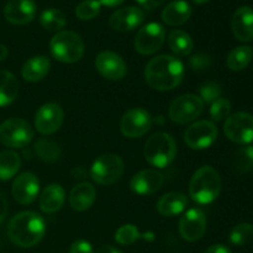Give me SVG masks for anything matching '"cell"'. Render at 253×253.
<instances>
[{
  "label": "cell",
  "instance_id": "obj_1",
  "mask_svg": "<svg viewBox=\"0 0 253 253\" xmlns=\"http://www.w3.org/2000/svg\"><path fill=\"white\" fill-rule=\"evenodd\" d=\"M184 77V66L170 54H160L147 63L145 68V81L152 89L160 91L173 90Z\"/></svg>",
  "mask_w": 253,
  "mask_h": 253
},
{
  "label": "cell",
  "instance_id": "obj_2",
  "mask_svg": "<svg viewBox=\"0 0 253 253\" xmlns=\"http://www.w3.org/2000/svg\"><path fill=\"white\" fill-rule=\"evenodd\" d=\"M46 222L43 217L35 211H21L15 215L7 225V235L12 244L29 249L43 239Z\"/></svg>",
  "mask_w": 253,
  "mask_h": 253
},
{
  "label": "cell",
  "instance_id": "obj_3",
  "mask_svg": "<svg viewBox=\"0 0 253 253\" xmlns=\"http://www.w3.org/2000/svg\"><path fill=\"white\" fill-rule=\"evenodd\" d=\"M221 192V178L211 166H203L193 174L189 183V195L198 204H210Z\"/></svg>",
  "mask_w": 253,
  "mask_h": 253
},
{
  "label": "cell",
  "instance_id": "obj_4",
  "mask_svg": "<svg viewBox=\"0 0 253 253\" xmlns=\"http://www.w3.org/2000/svg\"><path fill=\"white\" fill-rule=\"evenodd\" d=\"M145 158L150 165L165 168L174 161L177 156V143L167 132H156L145 143Z\"/></svg>",
  "mask_w": 253,
  "mask_h": 253
},
{
  "label": "cell",
  "instance_id": "obj_5",
  "mask_svg": "<svg viewBox=\"0 0 253 253\" xmlns=\"http://www.w3.org/2000/svg\"><path fill=\"white\" fill-rule=\"evenodd\" d=\"M49 51L53 58L62 63H74L83 57L85 44L74 31H59L49 42Z\"/></svg>",
  "mask_w": 253,
  "mask_h": 253
},
{
  "label": "cell",
  "instance_id": "obj_6",
  "mask_svg": "<svg viewBox=\"0 0 253 253\" xmlns=\"http://www.w3.org/2000/svg\"><path fill=\"white\" fill-rule=\"evenodd\" d=\"M124 161L114 153L101 155L94 161L90 168L91 179L100 185H111L124 174Z\"/></svg>",
  "mask_w": 253,
  "mask_h": 253
},
{
  "label": "cell",
  "instance_id": "obj_7",
  "mask_svg": "<svg viewBox=\"0 0 253 253\" xmlns=\"http://www.w3.org/2000/svg\"><path fill=\"white\" fill-rule=\"evenodd\" d=\"M32 138H34V130L24 119L12 118L0 125V142L6 147H26Z\"/></svg>",
  "mask_w": 253,
  "mask_h": 253
},
{
  "label": "cell",
  "instance_id": "obj_8",
  "mask_svg": "<svg viewBox=\"0 0 253 253\" xmlns=\"http://www.w3.org/2000/svg\"><path fill=\"white\" fill-rule=\"evenodd\" d=\"M204 110V101L195 94H184L170 103L168 116L175 124H188L199 118Z\"/></svg>",
  "mask_w": 253,
  "mask_h": 253
},
{
  "label": "cell",
  "instance_id": "obj_9",
  "mask_svg": "<svg viewBox=\"0 0 253 253\" xmlns=\"http://www.w3.org/2000/svg\"><path fill=\"white\" fill-rule=\"evenodd\" d=\"M224 132L235 143L249 145L253 142V115L245 111L232 114L225 121Z\"/></svg>",
  "mask_w": 253,
  "mask_h": 253
},
{
  "label": "cell",
  "instance_id": "obj_10",
  "mask_svg": "<svg viewBox=\"0 0 253 253\" xmlns=\"http://www.w3.org/2000/svg\"><path fill=\"white\" fill-rule=\"evenodd\" d=\"M166 41L165 27L158 22H150L145 25L135 37V49L140 54H153L162 48Z\"/></svg>",
  "mask_w": 253,
  "mask_h": 253
},
{
  "label": "cell",
  "instance_id": "obj_11",
  "mask_svg": "<svg viewBox=\"0 0 253 253\" xmlns=\"http://www.w3.org/2000/svg\"><path fill=\"white\" fill-rule=\"evenodd\" d=\"M152 118L142 108H132L126 111L120 121V130L128 138H138L150 131Z\"/></svg>",
  "mask_w": 253,
  "mask_h": 253
},
{
  "label": "cell",
  "instance_id": "obj_12",
  "mask_svg": "<svg viewBox=\"0 0 253 253\" xmlns=\"http://www.w3.org/2000/svg\"><path fill=\"white\" fill-rule=\"evenodd\" d=\"M217 138V127L208 120L192 124L184 132V141L192 150H205Z\"/></svg>",
  "mask_w": 253,
  "mask_h": 253
},
{
  "label": "cell",
  "instance_id": "obj_13",
  "mask_svg": "<svg viewBox=\"0 0 253 253\" xmlns=\"http://www.w3.org/2000/svg\"><path fill=\"white\" fill-rule=\"evenodd\" d=\"M64 114L56 103H47L40 106L35 115V128L41 135H52L61 128Z\"/></svg>",
  "mask_w": 253,
  "mask_h": 253
},
{
  "label": "cell",
  "instance_id": "obj_14",
  "mask_svg": "<svg viewBox=\"0 0 253 253\" xmlns=\"http://www.w3.org/2000/svg\"><path fill=\"white\" fill-rule=\"evenodd\" d=\"M207 231V217L199 208H192L183 214L179 221V234L185 241L195 242Z\"/></svg>",
  "mask_w": 253,
  "mask_h": 253
},
{
  "label": "cell",
  "instance_id": "obj_15",
  "mask_svg": "<svg viewBox=\"0 0 253 253\" xmlns=\"http://www.w3.org/2000/svg\"><path fill=\"white\" fill-rule=\"evenodd\" d=\"M96 71L104 78L110 81H120L127 73V66L120 54L111 51H104L95 58Z\"/></svg>",
  "mask_w": 253,
  "mask_h": 253
},
{
  "label": "cell",
  "instance_id": "obj_16",
  "mask_svg": "<svg viewBox=\"0 0 253 253\" xmlns=\"http://www.w3.org/2000/svg\"><path fill=\"white\" fill-rule=\"evenodd\" d=\"M40 193L39 178L31 172H24L15 178L11 187L14 199L21 205H29L36 200Z\"/></svg>",
  "mask_w": 253,
  "mask_h": 253
},
{
  "label": "cell",
  "instance_id": "obj_17",
  "mask_svg": "<svg viewBox=\"0 0 253 253\" xmlns=\"http://www.w3.org/2000/svg\"><path fill=\"white\" fill-rule=\"evenodd\" d=\"M145 20V12L137 6H125L116 10L109 19L110 27L119 32H128L137 29Z\"/></svg>",
  "mask_w": 253,
  "mask_h": 253
},
{
  "label": "cell",
  "instance_id": "obj_18",
  "mask_svg": "<svg viewBox=\"0 0 253 253\" xmlns=\"http://www.w3.org/2000/svg\"><path fill=\"white\" fill-rule=\"evenodd\" d=\"M34 0H9L4 7V16L12 25H27L36 16Z\"/></svg>",
  "mask_w": 253,
  "mask_h": 253
},
{
  "label": "cell",
  "instance_id": "obj_19",
  "mask_svg": "<svg viewBox=\"0 0 253 253\" xmlns=\"http://www.w3.org/2000/svg\"><path fill=\"white\" fill-rule=\"evenodd\" d=\"M165 183V175L156 169H143L130 180V188L138 195H151L158 192Z\"/></svg>",
  "mask_w": 253,
  "mask_h": 253
},
{
  "label": "cell",
  "instance_id": "obj_20",
  "mask_svg": "<svg viewBox=\"0 0 253 253\" xmlns=\"http://www.w3.org/2000/svg\"><path fill=\"white\" fill-rule=\"evenodd\" d=\"M234 36L241 42H251L253 40V9L250 6H240L235 11L231 20Z\"/></svg>",
  "mask_w": 253,
  "mask_h": 253
},
{
  "label": "cell",
  "instance_id": "obj_21",
  "mask_svg": "<svg viewBox=\"0 0 253 253\" xmlns=\"http://www.w3.org/2000/svg\"><path fill=\"white\" fill-rule=\"evenodd\" d=\"M96 199V190L90 183L83 182L74 185L69 193V205L76 211H85L93 207Z\"/></svg>",
  "mask_w": 253,
  "mask_h": 253
},
{
  "label": "cell",
  "instance_id": "obj_22",
  "mask_svg": "<svg viewBox=\"0 0 253 253\" xmlns=\"http://www.w3.org/2000/svg\"><path fill=\"white\" fill-rule=\"evenodd\" d=\"M66 193L61 184H49L40 195V209L46 214H54L63 207Z\"/></svg>",
  "mask_w": 253,
  "mask_h": 253
},
{
  "label": "cell",
  "instance_id": "obj_23",
  "mask_svg": "<svg viewBox=\"0 0 253 253\" xmlns=\"http://www.w3.org/2000/svg\"><path fill=\"white\" fill-rule=\"evenodd\" d=\"M192 16V6L185 0H175L166 5L162 11V20L169 26H180Z\"/></svg>",
  "mask_w": 253,
  "mask_h": 253
},
{
  "label": "cell",
  "instance_id": "obj_24",
  "mask_svg": "<svg viewBox=\"0 0 253 253\" xmlns=\"http://www.w3.org/2000/svg\"><path fill=\"white\" fill-rule=\"evenodd\" d=\"M187 207V197L180 192L167 193L157 202V211L166 217H173L182 214Z\"/></svg>",
  "mask_w": 253,
  "mask_h": 253
},
{
  "label": "cell",
  "instance_id": "obj_25",
  "mask_svg": "<svg viewBox=\"0 0 253 253\" xmlns=\"http://www.w3.org/2000/svg\"><path fill=\"white\" fill-rule=\"evenodd\" d=\"M49 67H51V62L46 56L31 57L22 66L21 76L26 82L36 83L47 76Z\"/></svg>",
  "mask_w": 253,
  "mask_h": 253
},
{
  "label": "cell",
  "instance_id": "obj_26",
  "mask_svg": "<svg viewBox=\"0 0 253 253\" xmlns=\"http://www.w3.org/2000/svg\"><path fill=\"white\" fill-rule=\"evenodd\" d=\"M19 94V82L9 71L0 69V108L14 103Z\"/></svg>",
  "mask_w": 253,
  "mask_h": 253
},
{
  "label": "cell",
  "instance_id": "obj_27",
  "mask_svg": "<svg viewBox=\"0 0 253 253\" xmlns=\"http://www.w3.org/2000/svg\"><path fill=\"white\" fill-rule=\"evenodd\" d=\"M168 44L173 53L177 56H188L193 52L194 42L189 34L182 30H173L168 35Z\"/></svg>",
  "mask_w": 253,
  "mask_h": 253
},
{
  "label": "cell",
  "instance_id": "obj_28",
  "mask_svg": "<svg viewBox=\"0 0 253 253\" xmlns=\"http://www.w3.org/2000/svg\"><path fill=\"white\" fill-rule=\"evenodd\" d=\"M155 234L153 232H146V234H141L138 231L137 227L135 225H123L119 227L115 232V240L118 244L120 245H132L133 242L138 241V240H145V241H153L155 240Z\"/></svg>",
  "mask_w": 253,
  "mask_h": 253
},
{
  "label": "cell",
  "instance_id": "obj_29",
  "mask_svg": "<svg viewBox=\"0 0 253 253\" xmlns=\"http://www.w3.org/2000/svg\"><path fill=\"white\" fill-rule=\"evenodd\" d=\"M21 166V158L11 150L0 152V180H9L17 173Z\"/></svg>",
  "mask_w": 253,
  "mask_h": 253
},
{
  "label": "cell",
  "instance_id": "obj_30",
  "mask_svg": "<svg viewBox=\"0 0 253 253\" xmlns=\"http://www.w3.org/2000/svg\"><path fill=\"white\" fill-rule=\"evenodd\" d=\"M253 49L250 46H239L232 49L226 59L227 67L234 72H240L246 68L252 61Z\"/></svg>",
  "mask_w": 253,
  "mask_h": 253
},
{
  "label": "cell",
  "instance_id": "obj_31",
  "mask_svg": "<svg viewBox=\"0 0 253 253\" xmlns=\"http://www.w3.org/2000/svg\"><path fill=\"white\" fill-rule=\"evenodd\" d=\"M35 153L41 161L46 163H54L61 157V147L58 143L47 138H40L34 146Z\"/></svg>",
  "mask_w": 253,
  "mask_h": 253
},
{
  "label": "cell",
  "instance_id": "obj_32",
  "mask_svg": "<svg viewBox=\"0 0 253 253\" xmlns=\"http://www.w3.org/2000/svg\"><path fill=\"white\" fill-rule=\"evenodd\" d=\"M40 24L44 30L57 32L63 29L67 24V17L63 11L58 9H47L40 15Z\"/></svg>",
  "mask_w": 253,
  "mask_h": 253
},
{
  "label": "cell",
  "instance_id": "obj_33",
  "mask_svg": "<svg viewBox=\"0 0 253 253\" xmlns=\"http://www.w3.org/2000/svg\"><path fill=\"white\" fill-rule=\"evenodd\" d=\"M232 167L236 173H247L253 169V146L240 147L234 155Z\"/></svg>",
  "mask_w": 253,
  "mask_h": 253
},
{
  "label": "cell",
  "instance_id": "obj_34",
  "mask_svg": "<svg viewBox=\"0 0 253 253\" xmlns=\"http://www.w3.org/2000/svg\"><path fill=\"white\" fill-rule=\"evenodd\" d=\"M253 237V225L249 222H241L236 225L230 232V242L235 246H245Z\"/></svg>",
  "mask_w": 253,
  "mask_h": 253
},
{
  "label": "cell",
  "instance_id": "obj_35",
  "mask_svg": "<svg viewBox=\"0 0 253 253\" xmlns=\"http://www.w3.org/2000/svg\"><path fill=\"white\" fill-rule=\"evenodd\" d=\"M101 4L99 0H83L77 5L76 10V16L81 20H91L94 17L98 16L100 14Z\"/></svg>",
  "mask_w": 253,
  "mask_h": 253
},
{
  "label": "cell",
  "instance_id": "obj_36",
  "mask_svg": "<svg viewBox=\"0 0 253 253\" xmlns=\"http://www.w3.org/2000/svg\"><path fill=\"white\" fill-rule=\"evenodd\" d=\"M231 113V103L225 98H219L211 103L210 116L214 121H222L227 119Z\"/></svg>",
  "mask_w": 253,
  "mask_h": 253
},
{
  "label": "cell",
  "instance_id": "obj_37",
  "mask_svg": "<svg viewBox=\"0 0 253 253\" xmlns=\"http://www.w3.org/2000/svg\"><path fill=\"white\" fill-rule=\"evenodd\" d=\"M199 93L200 99L204 103H212L221 95V85L216 82H208L200 86Z\"/></svg>",
  "mask_w": 253,
  "mask_h": 253
},
{
  "label": "cell",
  "instance_id": "obj_38",
  "mask_svg": "<svg viewBox=\"0 0 253 253\" xmlns=\"http://www.w3.org/2000/svg\"><path fill=\"white\" fill-rule=\"evenodd\" d=\"M212 63L211 57L208 53H197L189 58V66L193 71L202 72L209 68Z\"/></svg>",
  "mask_w": 253,
  "mask_h": 253
},
{
  "label": "cell",
  "instance_id": "obj_39",
  "mask_svg": "<svg viewBox=\"0 0 253 253\" xmlns=\"http://www.w3.org/2000/svg\"><path fill=\"white\" fill-rule=\"evenodd\" d=\"M69 253H94L93 247L85 240H77L72 244Z\"/></svg>",
  "mask_w": 253,
  "mask_h": 253
},
{
  "label": "cell",
  "instance_id": "obj_40",
  "mask_svg": "<svg viewBox=\"0 0 253 253\" xmlns=\"http://www.w3.org/2000/svg\"><path fill=\"white\" fill-rule=\"evenodd\" d=\"M141 6H143L147 10H153L156 7L161 6L163 2H166V0H136Z\"/></svg>",
  "mask_w": 253,
  "mask_h": 253
},
{
  "label": "cell",
  "instance_id": "obj_41",
  "mask_svg": "<svg viewBox=\"0 0 253 253\" xmlns=\"http://www.w3.org/2000/svg\"><path fill=\"white\" fill-rule=\"evenodd\" d=\"M7 210H9V207H7V200L5 198V195L0 192V224L4 221V219L7 215Z\"/></svg>",
  "mask_w": 253,
  "mask_h": 253
},
{
  "label": "cell",
  "instance_id": "obj_42",
  "mask_svg": "<svg viewBox=\"0 0 253 253\" xmlns=\"http://www.w3.org/2000/svg\"><path fill=\"white\" fill-rule=\"evenodd\" d=\"M204 253H232L229 247L225 245H212Z\"/></svg>",
  "mask_w": 253,
  "mask_h": 253
},
{
  "label": "cell",
  "instance_id": "obj_43",
  "mask_svg": "<svg viewBox=\"0 0 253 253\" xmlns=\"http://www.w3.org/2000/svg\"><path fill=\"white\" fill-rule=\"evenodd\" d=\"M95 253H123L120 250H118L116 247L110 246V245H106V246H101L96 250Z\"/></svg>",
  "mask_w": 253,
  "mask_h": 253
},
{
  "label": "cell",
  "instance_id": "obj_44",
  "mask_svg": "<svg viewBox=\"0 0 253 253\" xmlns=\"http://www.w3.org/2000/svg\"><path fill=\"white\" fill-rule=\"evenodd\" d=\"M124 1H125V0H99V2H100L101 5H105V6L109 7H115L118 6V5L123 4Z\"/></svg>",
  "mask_w": 253,
  "mask_h": 253
},
{
  "label": "cell",
  "instance_id": "obj_45",
  "mask_svg": "<svg viewBox=\"0 0 253 253\" xmlns=\"http://www.w3.org/2000/svg\"><path fill=\"white\" fill-rule=\"evenodd\" d=\"M7 56H9V49H7V47L5 44L0 43V62L6 59Z\"/></svg>",
  "mask_w": 253,
  "mask_h": 253
},
{
  "label": "cell",
  "instance_id": "obj_46",
  "mask_svg": "<svg viewBox=\"0 0 253 253\" xmlns=\"http://www.w3.org/2000/svg\"><path fill=\"white\" fill-rule=\"evenodd\" d=\"M193 1L198 5H202V4H207V2L210 1V0H193Z\"/></svg>",
  "mask_w": 253,
  "mask_h": 253
}]
</instances>
